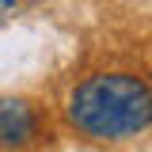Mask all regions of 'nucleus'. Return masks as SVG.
<instances>
[{
  "instance_id": "nucleus-3",
  "label": "nucleus",
  "mask_w": 152,
  "mask_h": 152,
  "mask_svg": "<svg viewBox=\"0 0 152 152\" xmlns=\"http://www.w3.org/2000/svg\"><path fill=\"white\" fill-rule=\"evenodd\" d=\"M0 4H15V0H0Z\"/></svg>"
},
{
  "instance_id": "nucleus-1",
  "label": "nucleus",
  "mask_w": 152,
  "mask_h": 152,
  "mask_svg": "<svg viewBox=\"0 0 152 152\" xmlns=\"http://www.w3.org/2000/svg\"><path fill=\"white\" fill-rule=\"evenodd\" d=\"M69 118L95 141H122L152 126V88L126 72H103L76 84Z\"/></svg>"
},
{
  "instance_id": "nucleus-2",
  "label": "nucleus",
  "mask_w": 152,
  "mask_h": 152,
  "mask_svg": "<svg viewBox=\"0 0 152 152\" xmlns=\"http://www.w3.org/2000/svg\"><path fill=\"white\" fill-rule=\"evenodd\" d=\"M34 129H38V118L31 110V103H23V99H0V148H23V145H31Z\"/></svg>"
}]
</instances>
